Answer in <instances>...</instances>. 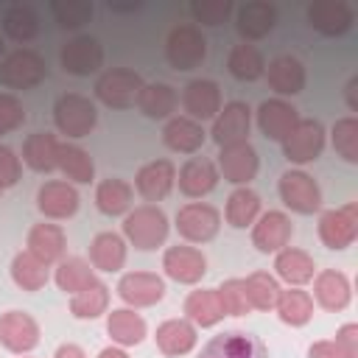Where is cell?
I'll use <instances>...</instances> for the list:
<instances>
[{
  "label": "cell",
  "mask_w": 358,
  "mask_h": 358,
  "mask_svg": "<svg viewBox=\"0 0 358 358\" xmlns=\"http://www.w3.org/2000/svg\"><path fill=\"white\" fill-rule=\"evenodd\" d=\"M36 207L48 218H70L78 210V193L67 182H45L36 193Z\"/></svg>",
  "instance_id": "obj_22"
},
{
  "label": "cell",
  "mask_w": 358,
  "mask_h": 358,
  "mask_svg": "<svg viewBox=\"0 0 358 358\" xmlns=\"http://www.w3.org/2000/svg\"><path fill=\"white\" fill-rule=\"evenodd\" d=\"M218 168H221V173H224L227 182L246 185V182H252L257 176L260 159H257V151L249 143H232V145H224L221 148Z\"/></svg>",
  "instance_id": "obj_13"
},
{
  "label": "cell",
  "mask_w": 358,
  "mask_h": 358,
  "mask_svg": "<svg viewBox=\"0 0 358 358\" xmlns=\"http://www.w3.org/2000/svg\"><path fill=\"white\" fill-rule=\"evenodd\" d=\"M274 22H277V11L271 3H263V0L243 3L235 17V28L243 39H263L266 34H271Z\"/></svg>",
  "instance_id": "obj_23"
},
{
  "label": "cell",
  "mask_w": 358,
  "mask_h": 358,
  "mask_svg": "<svg viewBox=\"0 0 358 358\" xmlns=\"http://www.w3.org/2000/svg\"><path fill=\"white\" fill-rule=\"evenodd\" d=\"M232 11L229 0H193L190 3V14L196 22L201 25H221Z\"/></svg>",
  "instance_id": "obj_49"
},
{
  "label": "cell",
  "mask_w": 358,
  "mask_h": 358,
  "mask_svg": "<svg viewBox=\"0 0 358 358\" xmlns=\"http://www.w3.org/2000/svg\"><path fill=\"white\" fill-rule=\"evenodd\" d=\"M308 22L324 36H341L352 25V8L344 0H322L308 6Z\"/></svg>",
  "instance_id": "obj_18"
},
{
  "label": "cell",
  "mask_w": 358,
  "mask_h": 358,
  "mask_svg": "<svg viewBox=\"0 0 358 358\" xmlns=\"http://www.w3.org/2000/svg\"><path fill=\"white\" fill-rule=\"evenodd\" d=\"M90 263L101 271H120L126 263V243L115 232H101L90 243Z\"/></svg>",
  "instance_id": "obj_32"
},
{
  "label": "cell",
  "mask_w": 358,
  "mask_h": 358,
  "mask_svg": "<svg viewBox=\"0 0 358 358\" xmlns=\"http://www.w3.org/2000/svg\"><path fill=\"white\" fill-rule=\"evenodd\" d=\"M333 148L347 162H358V120L355 117L336 120V126H333Z\"/></svg>",
  "instance_id": "obj_47"
},
{
  "label": "cell",
  "mask_w": 358,
  "mask_h": 358,
  "mask_svg": "<svg viewBox=\"0 0 358 358\" xmlns=\"http://www.w3.org/2000/svg\"><path fill=\"white\" fill-rule=\"evenodd\" d=\"M137 106L145 117H168L176 109V92L171 84H143Z\"/></svg>",
  "instance_id": "obj_37"
},
{
  "label": "cell",
  "mask_w": 358,
  "mask_h": 358,
  "mask_svg": "<svg viewBox=\"0 0 358 358\" xmlns=\"http://www.w3.org/2000/svg\"><path fill=\"white\" fill-rule=\"evenodd\" d=\"M257 213H260V196H257L255 190L238 187V190L229 193V199H227V221H229L232 227L243 229V227L255 224Z\"/></svg>",
  "instance_id": "obj_40"
},
{
  "label": "cell",
  "mask_w": 358,
  "mask_h": 358,
  "mask_svg": "<svg viewBox=\"0 0 358 358\" xmlns=\"http://www.w3.org/2000/svg\"><path fill=\"white\" fill-rule=\"evenodd\" d=\"M274 308H277L280 319H282L285 324H291V327H302V324H308L310 316H313V299H310V294L302 291V288L280 291Z\"/></svg>",
  "instance_id": "obj_35"
},
{
  "label": "cell",
  "mask_w": 358,
  "mask_h": 358,
  "mask_svg": "<svg viewBox=\"0 0 358 358\" xmlns=\"http://www.w3.org/2000/svg\"><path fill=\"white\" fill-rule=\"evenodd\" d=\"M324 148V129L319 120H299L296 129L282 140V151L291 162H313Z\"/></svg>",
  "instance_id": "obj_10"
},
{
  "label": "cell",
  "mask_w": 358,
  "mask_h": 358,
  "mask_svg": "<svg viewBox=\"0 0 358 358\" xmlns=\"http://www.w3.org/2000/svg\"><path fill=\"white\" fill-rule=\"evenodd\" d=\"M59 140L48 131H34L28 134V140L22 143V159L28 168L39 171V173H48L53 168H59Z\"/></svg>",
  "instance_id": "obj_27"
},
{
  "label": "cell",
  "mask_w": 358,
  "mask_h": 358,
  "mask_svg": "<svg viewBox=\"0 0 358 358\" xmlns=\"http://www.w3.org/2000/svg\"><path fill=\"white\" fill-rule=\"evenodd\" d=\"M154 338L165 355H185L196 347V327L187 319H168L157 327Z\"/></svg>",
  "instance_id": "obj_31"
},
{
  "label": "cell",
  "mask_w": 358,
  "mask_h": 358,
  "mask_svg": "<svg viewBox=\"0 0 358 358\" xmlns=\"http://www.w3.org/2000/svg\"><path fill=\"white\" fill-rule=\"evenodd\" d=\"M199 358H268V350L246 330H224L201 347Z\"/></svg>",
  "instance_id": "obj_6"
},
{
  "label": "cell",
  "mask_w": 358,
  "mask_h": 358,
  "mask_svg": "<svg viewBox=\"0 0 358 358\" xmlns=\"http://www.w3.org/2000/svg\"><path fill=\"white\" fill-rule=\"evenodd\" d=\"M48 76V64L36 50L20 48L0 62V84L8 90H31L42 84Z\"/></svg>",
  "instance_id": "obj_2"
},
{
  "label": "cell",
  "mask_w": 358,
  "mask_h": 358,
  "mask_svg": "<svg viewBox=\"0 0 358 358\" xmlns=\"http://www.w3.org/2000/svg\"><path fill=\"white\" fill-rule=\"evenodd\" d=\"M358 235V204L350 201L338 210H327L319 218V238L327 249H347Z\"/></svg>",
  "instance_id": "obj_8"
},
{
  "label": "cell",
  "mask_w": 358,
  "mask_h": 358,
  "mask_svg": "<svg viewBox=\"0 0 358 358\" xmlns=\"http://www.w3.org/2000/svg\"><path fill=\"white\" fill-rule=\"evenodd\" d=\"M98 358H129L120 347H103L101 352H98Z\"/></svg>",
  "instance_id": "obj_56"
},
{
  "label": "cell",
  "mask_w": 358,
  "mask_h": 358,
  "mask_svg": "<svg viewBox=\"0 0 358 358\" xmlns=\"http://www.w3.org/2000/svg\"><path fill=\"white\" fill-rule=\"evenodd\" d=\"M280 199L302 215H310L319 210L322 204V190L316 185V179L305 171H285L280 176Z\"/></svg>",
  "instance_id": "obj_7"
},
{
  "label": "cell",
  "mask_w": 358,
  "mask_h": 358,
  "mask_svg": "<svg viewBox=\"0 0 358 358\" xmlns=\"http://www.w3.org/2000/svg\"><path fill=\"white\" fill-rule=\"evenodd\" d=\"M218 185V171L210 159L204 157H190L182 168H179V190L190 199H201L207 196L213 187Z\"/></svg>",
  "instance_id": "obj_24"
},
{
  "label": "cell",
  "mask_w": 358,
  "mask_h": 358,
  "mask_svg": "<svg viewBox=\"0 0 358 358\" xmlns=\"http://www.w3.org/2000/svg\"><path fill=\"white\" fill-rule=\"evenodd\" d=\"M243 288H246V299H249V308H257V310H271L277 305V296H280V285L277 280L268 274V271H255L243 280Z\"/></svg>",
  "instance_id": "obj_41"
},
{
  "label": "cell",
  "mask_w": 358,
  "mask_h": 358,
  "mask_svg": "<svg viewBox=\"0 0 358 358\" xmlns=\"http://www.w3.org/2000/svg\"><path fill=\"white\" fill-rule=\"evenodd\" d=\"M162 140L171 151L193 154L204 143V129H201V123H196L190 117H171L162 129Z\"/></svg>",
  "instance_id": "obj_29"
},
{
  "label": "cell",
  "mask_w": 358,
  "mask_h": 358,
  "mask_svg": "<svg viewBox=\"0 0 358 358\" xmlns=\"http://www.w3.org/2000/svg\"><path fill=\"white\" fill-rule=\"evenodd\" d=\"M25 123V109L20 98L14 95H0V134H8Z\"/></svg>",
  "instance_id": "obj_50"
},
{
  "label": "cell",
  "mask_w": 358,
  "mask_h": 358,
  "mask_svg": "<svg viewBox=\"0 0 358 358\" xmlns=\"http://www.w3.org/2000/svg\"><path fill=\"white\" fill-rule=\"evenodd\" d=\"M215 291H218V296H221L224 313H229V316H243V313H249V299H246L243 280H224Z\"/></svg>",
  "instance_id": "obj_48"
},
{
  "label": "cell",
  "mask_w": 358,
  "mask_h": 358,
  "mask_svg": "<svg viewBox=\"0 0 358 358\" xmlns=\"http://www.w3.org/2000/svg\"><path fill=\"white\" fill-rule=\"evenodd\" d=\"M106 305H109V288L98 280L92 285H87L84 291L73 294V299H70V310L76 319H95V316L106 313Z\"/></svg>",
  "instance_id": "obj_42"
},
{
  "label": "cell",
  "mask_w": 358,
  "mask_h": 358,
  "mask_svg": "<svg viewBox=\"0 0 358 358\" xmlns=\"http://www.w3.org/2000/svg\"><path fill=\"white\" fill-rule=\"evenodd\" d=\"M53 120H56V129L67 137H87L92 129H95V120H98V112H95V103L78 92H67L56 101L53 106Z\"/></svg>",
  "instance_id": "obj_3"
},
{
  "label": "cell",
  "mask_w": 358,
  "mask_h": 358,
  "mask_svg": "<svg viewBox=\"0 0 358 358\" xmlns=\"http://www.w3.org/2000/svg\"><path fill=\"white\" fill-rule=\"evenodd\" d=\"M355 90H358V78H352V81L347 84V103H350V109H358V95H355Z\"/></svg>",
  "instance_id": "obj_55"
},
{
  "label": "cell",
  "mask_w": 358,
  "mask_h": 358,
  "mask_svg": "<svg viewBox=\"0 0 358 358\" xmlns=\"http://www.w3.org/2000/svg\"><path fill=\"white\" fill-rule=\"evenodd\" d=\"M291 232H294V227H291L288 215L280 213V210H268V213H263L257 218V224L252 229V243L266 255L268 252H280L291 241Z\"/></svg>",
  "instance_id": "obj_19"
},
{
  "label": "cell",
  "mask_w": 358,
  "mask_h": 358,
  "mask_svg": "<svg viewBox=\"0 0 358 358\" xmlns=\"http://www.w3.org/2000/svg\"><path fill=\"white\" fill-rule=\"evenodd\" d=\"M162 268H165V274H168L171 280L190 285V282H199V280L204 277L207 260H204V255H201L199 249H193V246H171V249L165 252V257H162Z\"/></svg>",
  "instance_id": "obj_20"
},
{
  "label": "cell",
  "mask_w": 358,
  "mask_h": 358,
  "mask_svg": "<svg viewBox=\"0 0 358 358\" xmlns=\"http://www.w3.org/2000/svg\"><path fill=\"white\" fill-rule=\"evenodd\" d=\"M266 78H268V87L274 92H280V95H296L305 87V67L294 56H277L274 62H268Z\"/></svg>",
  "instance_id": "obj_26"
},
{
  "label": "cell",
  "mask_w": 358,
  "mask_h": 358,
  "mask_svg": "<svg viewBox=\"0 0 358 358\" xmlns=\"http://www.w3.org/2000/svg\"><path fill=\"white\" fill-rule=\"evenodd\" d=\"M173 179H176V168L168 159H154L137 171L134 185L145 201H162L171 193Z\"/></svg>",
  "instance_id": "obj_21"
},
{
  "label": "cell",
  "mask_w": 358,
  "mask_h": 358,
  "mask_svg": "<svg viewBox=\"0 0 358 358\" xmlns=\"http://www.w3.org/2000/svg\"><path fill=\"white\" fill-rule=\"evenodd\" d=\"M106 333L120 347H134V344H140L145 338V322L131 308H117V310H112L106 316Z\"/></svg>",
  "instance_id": "obj_33"
},
{
  "label": "cell",
  "mask_w": 358,
  "mask_h": 358,
  "mask_svg": "<svg viewBox=\"0 0 358 358\" xmlns=\"http://www.w3.org/2000/svg\"><path fill=\"white\" fill-rule=\"evenodd\" d=\"M308 358H341L333 341H313L308 350Z\"/></svg>",
  "instance_id": "obj_53"
},
{
  "label": "cell",
  "mask_w": 358,
  "mask_h": 358,
  "mask_svg": "<svg viewBox=\"0 0 358 358\" xmlns=\"http://www.w3.org/2000/svg\"><path fill=\"white\" fill-rule=\"evenodd\" d=\"M143 90V78L134 70H106L98 81H95V95L101 103L112 106V109H129L137 103Z\"/></svg>",
  "instance_id": "obj_4"
},
{
  "label": "cell",
  "mask_w": 358,
  "mask_h": 358,
  "mask_svg": "<svg viewBox=\"0 0 358 358\" xmlns=\"http://www.w3.org/2000/svg\"><path fill=\"white\" fill-rule=\"evenodd\" d=\"M185 313L190 322L201 324V327H213L218 324L227 313H224V305H221V296L215 288H199V291H190L187 299H185Z\"/></svg>",
  "instance_id": "obj_30"
},
{
  "label": "cell",
  "mask_w": 358,
  "mask_h": 358,
  "mask_svg": "<svg viewBox=\"0 0 358 358\" xmlns=\"http://www.w3.org/2000/svg\"><path fill=\"white\" fill-rule=\"evenodd\" d=\"M0 193H3V187H0Z\"/></svg>",
  "instance_id": "obj_58"
},
{
  "label": "cell",
  "mask_w": 358,
  "mask_h": 358,
  "mask_svg": "<svg viewBox=\"0 0 358 358\" xmlns=\"http://www.w3.org/2000/svg\"><path fill=\"white\" fill-rule=\"evenodd\" d=\"M92 282H95V271L81 257H67L56 268V285L62 291H67V294H78V291H84Z\"/></svg>",
  "instance_id": "obj_43"
},
{
  "label": "cell",
  "mask_w": 358,
  "mask_h": 358,
  "mask_svg": "<svg viewBox=\"0 0 358 358\" xmlns=\"http://www.w3.org/2000/svg\"><path fill=\"white\" fill-rule=\"evenodd\" d=\"M0 344L11 352H28L39 344V324L25 310H6L0 316Z\"/></svg>",
  "instance_id": "obj_12"
},
{
  "label": "cell",
  "mask_w": 358,
  "mask_h": 358,
  "mask_svg": "<svg viewBox=\"0 0 358 358\" xmlns=\"http://www.w3.org/2000/svg\"><path fill=\"white\" fill-rule=\"evenodd\" d=\"M3 53H6V45H3V39H0V59H3Z\"/></svg>",
  "instance_id": "obj_57"
},
{
  "label": "cell",
  "mask_w": 358,
  "mask_h": 358,
  "mask_svg": "<svg viewBox=\"0 0 358 358\" xmlns=\"http://www.w3.org/2000/svg\"><path fill=\"white\" fill-rule=\"evenodd\" d=\"M336 350H338V355L341 358H358V324H344V327H338V333H336Z\"/></svg>",
  "instance_id": "obj_52"
},
{
  "label": "cell",
  "mask_w": 358,
  "mask_h": 358,
  "mask_svg": "<svg viewBox=\"0 0 358 358\" xmlns=\"http://www.w3.org/2000/svg\"><path fill=\"white\" fill-rule=\"evenodd\" d=\"M95 204L103 215H120L131 204V185L123 179H103L95 190Z\"/></svg>",
  "instance_id": "obj_39"
},
{
  "label": "cell",
  "mask_w": 358,
  "mask_h": 358,
  "mask_svg": "<svg viewBox=\"0 0 358 358\" xmlns=\"http://www.w3.org/2000/svg\"><path fill=\"white\" fill-rule=\"evenodd\" d=\"M103 48L95 36H76L62 48V67L73 76H90L101 70Z\"/></svg>",
  "instance_id": "obj_14"
},
{
  "label": "cell",
  "mask_w": 358,
  "mask_h": 358,
  "mask_svg": "<svg viewBox=\"0 0 358 358\" xmlns=\"http://www.w3.org/2000/svg\"><path fill=\"white\" fill-rule=\"evenodd\" d=\"M3 31L14 42H31L36 36V31H39V17L28 6H11L6 11V17H3Z\"/></svg>",
  "instance_id": "obj_45"
},
{
  "label": "cell",
  "mask_w": 358,
  "mask_h": 358,
  "mask_svg": "<svg viewBox=\"0 0 358 358\" xmlns=\"http://www.w3.org/2000/svg\"><path fill=\"white\" fill-rule=\"evenodd\" d=\"M20 173H22L20 157H17L8 145H0V187H11V185H17Z\"/></svg>",
  "instance_id": "obj_51"
},
{
  "label": "cell",
  "mask_w": 358,
  "mask_h": 358,
  "mask_svg": "<svg viewBox=\"0 0 358 358\" xmlns=\"http://www.w3.org/2000/svg\"><path fill=\"white\" fill-rule=\"evenodd\" d=\"M165 56L173 70H193L207 56V42L196 25H176L165 42Z\"/></svg>",
  "instance_id": "obj_5"
},
{
  "label": "cell",
  "mask_w": 358,
  "mask_h": 358,
  "mask_svg": "<svg viewBox=\"0 0 358 358\" xmlns=\"http://www.w3.org/2000/svg\"><path fill=\"white\" fill-rule=\"evenodd\" d=\"M67 243H64V229L56 224H36L28 232V252L34 257H39L45 266L62 260Z\"/></svg>",
  "instance_id": "obj_28"
},
{
  "label": "cell",
  "mask_w": 358,
  "mask_h": 358,
  "mask_svg": "<svg viewBox=\"0 0 358 358\" xmlns=\"http://www.w3.org/2000/svg\"><path fill=\"white\" fill-rule=\"evenodd\" d=\"M299 123V115L296 109L282 101V98H271V101H263L260 109H257V126L260 131L268 137V140H277L282 143Z\"/></svg>",
  "instance_id": "obj_15"
},
{
  "label": "cell",
  "mask_w": 358,
  "mask_h": 358,
  "mask_svg": "<svg viewBox=\"0 0 358 358\" xmlns=\"http://www.w3.org/2000/svg\"><path fill=\"white\" fill-rule=\"evenodd\" d=\"M313 294H316V302L324 310H344L350 305V296H352L350 280L336 268H324V271L316 274Z\"/></svg>",
  "instance_id": "obj_25"
},
{
  "label": "cell",
  "mask_w": 358,
  "mask_h": 358,
  "mask_svg": "<svg viewBox=\"0 0 358 358\" xmlns=\"http://www.w3.org/2000/svg\"><path fill=\"white\" fill-rule=\"evenodd\" d=\"M123 235L137 246V249H157L168 238V218L159 207L143 204L134 207L123 218Z\"/></svg>",
  "instance_id": "obj_1"
},
{
  "label": "cell",
  "mask_w": 358,
  "mask_h": 358,
  "mask_svg": "<svg viewBox=\"0 0 358 358\" xmlns=\"http://www.w3.org/2000/svg\"><path fill=\"white\" fill-rule=\"evenodd\" d=\"M50 11L62 28H78L92 17V3L90 0H53Z\"/></svg>",
  "instance_id": "obj_46"
},
{
  "label": "cell",
  "mask_w": 358,
  "mask_h": 358,
  "mask_svg": "<svg viewBox=\"0 0 358 358\" xmlns=\"http://www.w3.org/2000/svg\"><path fill=\"white\" fill-rule=\"evenodd\" d=\"M11 280L22 291H39L48 282V266L39 257H34L28 249L25 252H17L14 260H11Z\"/></svg>",
  "instance_id": "obj_36"
},
{
  "label": "cell",
  "mask_w": 358,
  "mask_h": 358,
  "mask_svg": "<svg viewBox=\"0 0 358 358\" xmlns=\"http://www.w3.org/2000/svg\"><path fill=\"white\" fill-rule=\"evenodd\" d=\"M53 358H87V355H84V350L78 344H62Z\"/></svg>",
  "instance_id": "obj_54"
},
{
  "label": "cell",
  "mask_w": 358,
  "mask_h": 358,
  "mask_svg": "<svg viewBox=\"0 0 358 358\" xmlns=\"http://www.w3.org/2000/svg\"><path fill=\"white\" fill-rule=\"evenodd\" d=\"M59 168L67 179L73 182H90L95 176V165H92V157L78 148V145H59Z\"/></svg>",
  "instance_id": "obj_44"
},
{
  "label": "cell",
  "mask_w": 358,
  "mask_h": 358,
  "mask_svg": "<svg viewBox=\"0 0 358 358\" xmlns=\"http://www.w3.org/2000/svg\"><path fill=\"white\" fill-rule=\"evenodd\" d=\"M249 106L243 101H229L218 115H215V123H213V140L224 148V145H232V143H246V134H249Z\"/></svg>",
  "instance_id": "obj_16"
},
{
  "label": "cell",
  "mask_w": 358,
  "mask_h": 358,
  "mask_svg": "<svg viewBox=\"0 0 358 358\" xmlns=\"http://www.w3.org/2000/svg\"><path fill=\"white\" fill-rule=\"evenodd\" d=\"M274 268L280 274V280H285L288 285H302L308 280H313V257L302 249H280Z\"/></svg>",
  "instance_id": "obj_34"
},
{
  "label": "cell",
  "mask_w": 358,
  "mask_h": 358,
  "mask_svg": "<svg viewBox=\"0 0 358 358\" xmlns=\"http://www.w3.org/2000/svg\"><path fill=\"white\" fill-rule=\"evenodd\" d=\"M182 103H185V112L190 120H207V117H215L221 112V90L215 81L210 78H196L185 87L182 92Z\"/></svg>",
  "instance_id": "obj_17"
},
{
  "label": "cell",
  "mask_w": 358,
  "mask_h": 358,
  "mask_svg": "<svg viewBox=\"0 0 358 358\" xmlns=\"http://www.w3.org/2000/svg\"><path fill=\"white\" fill-rule=\"evenodd\" d=\"M117 294L131 308H148L165 296V282H162V277H157L151 271H131V274L120 277Z\"/></svg>",
  "instance_id": "obj_11"
},
{
  "label": "cell",
  "mask_w": 358,
  "mask_h": 358,
  "mask_svg": "<svg viewBox=\"0 0 358 358\" xmlns=\"http://www.w3.org/2000/svg\"><path fill=\"white\" fill-rule=\"evenodd\" d=\"M218 227H221V215L215 207L210 204H185L179 213H176V229L182 238L193 241V243H204V241H213L218 235Z\"/></svg>",
  "instance_id": "obj_9"
},
{
  "label": "cell",
  "mask_w": 358,
  "mask_h": 358,
  "mask_svg": "<svg viewBox=\"0 0 358 358\" xmlns=\"http://www.w3.org/2000/svg\"><path fill=\"white\" fill-rule=\"evenodd\" d=\"M227 67L229 73L238 78V81H255L266 73V62L260 56V50L255 45H235L229 50V59H227Z\"/></svg>",
  "instance_id": "obj_38"
}]
</instances>
